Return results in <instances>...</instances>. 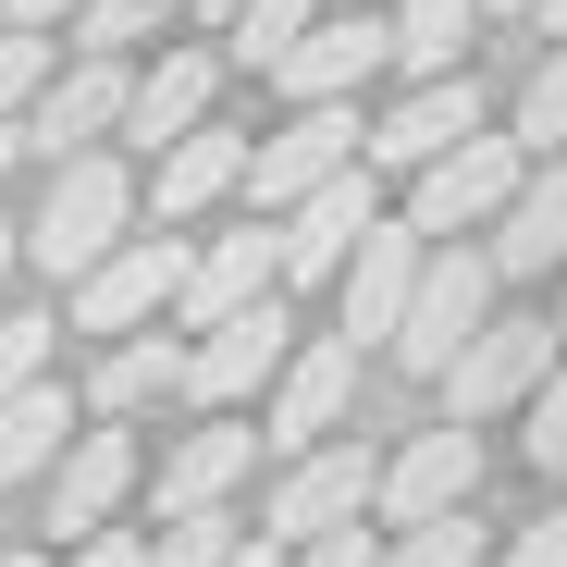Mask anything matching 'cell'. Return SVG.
Returning <instances> with one entry per match:
<instances>
[{
	"instance_id": "cell-22",
	"label": "cell",
	"mask_w": 567,
	"mask_h": 567,
	"mask_svg": "<svg viewBox=\"0 0 567 567\" xmlns=\"http://www.w3.org/2000/svg\"><path fill=\"white\" fill-rule=\"evenodd\" d=\"M74 395L62 383H38V395H0V494H13V482H38V468H62L74 444Z\"/></svg>"
},
{
	"instance_id": "cell-11",
	"label": "cell",
	"mask_w": 567,
	"mask_h": 567,
	"mask_svg": "<svg viewBox=\"0 0 567 567\" xmlns=\"http://www.w3.org/2000/svg\"><path fill=\"white\" fill-rule=\"evenodd\" d=\"M346 395H358V346H346V333L297 346V358H284V383H271V408H259V444H284V456H321V432L346 420Z\"/></svg>"
},
{
	"instance_id": "cell-8",
	"label": "cell",
	"mask_w": 567,
	"mask_h": 567,
	"mask_svg": "<svg viewBox=\"0 0 567 567\" xmlns=\"http://www.w3.org/2000/svg\"><path fill=\"white\" fill-rule=\"evenodd\" d=\"M185 259L198 247H173V235H148V247H124V259H100L74 284V333H112V346H136L173 297H185Z\"/></svg>"
},
{
	"instance_id": "cell-16",
	"label": "cell",
	"mask_w": 567,
	"mask_h": 567,
	"mask_svg": "<svg viewBox=\"0 0 567 567\" xmlns=\"http://www.w3.org/2000/svg\"><path fill=\"white\" fill-rule=\"evenodd\" d=\"M468 136H482V100H468V74H456V86H408V100L370 124V161H383V173H432Z\"/></svg>"
},
{
	"instance_id": "cell-21",
	"label": "cell",
	"mask_w": 567,
	"mask_h": 567,
	"mask_svg": "<svg viewBox=\"0 0 567 567\" xmlns=\"http://www.w3.org/2000/svg\"><path fill=\"white\" fill-rule=\"evenodd\" d=\"M247 136H223V124H198L185 148H161V223H185V210H210V198H235L247 185Z\"/></svg>"
},
{
	"instance_id": "cell-6",
	"label": "cell",
	"mask_w": 567,
	"mask_h": 567,
	"mask_svg": "<svg viewBox=\"0 0 567 567\" xmlns=\"http://www.w3.org/2000/svg\"><path fill=\"white\" fill-rule=\"evenodd\" d=\"M284 358H297V321L259 297L247 321H223V333H198V346H185V395H198L210 420H235L247 395H271V383H284Z\"/></svg>"
},
{
	"instance_id": "cell-40",
	"label": "cell",
	"mask_w": 567,
	"mask_h": 567,
	"mask_svg": "<svg viewBox=\"0 0 567 567\" xmlns=\"http://www.w3.org/2000/svg\"><path fill=\"white\" fill-rule=\"evenodd\" d=\"M13 148H25V124H13V136H0V173H13Z\"/></svg>"
},
{
	"instance_id": "cell-13",
	"label": "cell",
	"mask_w": 567,
	"mask_h": 567,
	"mask_svg": "<svg viewBox=\"0 0 567 567\" xmlns=\"http://www.w3.org/2000/svg\"><path fill=\"white\" fill-rule=\"evenodd\" d=\"M370 235H383V210H370V161H358V173H333V185H321V198H297V210H284V284L346 271Z\"/></svg>"
},
{
	"instance_id": "cell-7",
	"label": "cell",
	"mask_w": 567,
	"mask_h": 567,
	"mask_svg": "<svg viewBox=\"0 0 567 567\" xmlns=\"http://www.w3.org/2000/svg\"><path fill=\"white\" fill-rule=\"evenodd\" d=\"M370 494H383V468H370L358 444H321V456H297V468H284V494H271V543L284 555H309V543H333V530H358V506Z\"/></svg>"
},
{
	"instance_id": "cell-41",
	"label": "cell",
	"mask_w": 567,
	"mask_h": 567,
	"mask_svg": "<svg viewBox=\"0 0 567 567\" xmlns=\"http://www.w3.org/2000/svg\"><path fill=\"white\" fill-rule=\"evenodd\" d=\"M0 567H50V555H0Z\"/></svg>"
},
{
	"instance_id": "cell-28",
	"label": "cell",
	"mask_w": 567,
	"mask_h": 567,
	"mask_svg": "<svg viewBox=\"0 0 567 567\" xmlns=\"http://www.w3.org/2000/svg\"><path fill=\"white\" fill-rule=\"evenodd\" d=\"M50 74H62V62H50V38H13V25H0V136H13V124L50 100Z\"/></svg>"
},
{
	"instance_id": "cell-19",
	"label": "cell",
	"mask_w": 567,
	"mask_h": 567,
	"mask_svg": "<svg viewBox=\"0 0 567 567\" xmlns=\"http://www.w3.org/2000/svg\"><path fill=\"white\" fill-rule=\"evenodd\" d=\"M210 86H223L210 50H161V62L136 74V100H124V136H136V148H185V136L210 124Z\"/></svg>"
},
{
	"instance_id": "cell-12",
	"label": "cell",
	"mask_w": 567,
	"mask_h": 567,
	"mask_svg": "<svg viewBox=\"0 0 567 567\" xmlns=\"http://www.w3.org/2000/svg\"><path fill=\"white\" fill-rule=\"evenodd\" d=\"M124 100H136L124 62H74V74H50V100L25 112V148H50V173L62 161H100V136H124Z\"/></svg>"
},
{
	"instance_id": "cell-34",
	"label": "cell",
	"mask_w": 567,
	"mask_h": 567,
	"mask_svg": "<svg viewBox=\"0 0 567 567\" xmlns=\"http://www.w3.org/2000/svg\"><path fill=\"white\" fill-rule=\"evenodd\" d=\"M86 13V0H0V25H13V38H50V25H74Z\"/></svg>"
},
{
	"instance_id": "cell-29",
	"label": "cell",
	"mask_w": 567,
	"mask_h": 567,
	"mask_svg": "<svg viewBox=\"0 0 567 567\" xmlns=\"http://www.w3.org/2000/svg\"><path fill=\"white\" fill-rule=\"evenodd\" d=\"M235 543H247V530H235V518H223V506H210V518H173V530H161V543H148V567H223V555H235Z\"/></svg>"
},
{
	"instance_id": "cell-37",
	"label": "cell",
	"mask_w": 567,
	"mask_h": 567,
	"mask_svg": "<svg viewBox=\"0 0 567 567\" xmlns=\"http://www.w3.org/2000/svg\"><path fill=\"white\" fill-rule=\"evenodd\" d=\"M223 567H297V555H284V543H271V530H247V543H235V555H223Z\"/></svg>"
},
{
	"instance_id": "cell-32",
	"label": "cell",
	"mask_w": 567,
	"mask_h": 567,
	"mask_svg": "<svg viewBox=\"0 0 567 567\" xmlns=\"http://www.w3.org/2000/svg\"><path fill=\"white\" fill-rule=\"evenodd\" d=\"M530 456H543V468H567V358H555V383L530 395Z\"/></svg>"
},
{
	"instance_id": "cell-15",
	"label": "cell",
	"mask_w": 567,
	"mask_h": 567,
	"mask_svg": "<svg viewBox=\"0 0 567 567\" xmlns=\"http://www.w3.org/2000/svg\"><path fill=\"white\" fill-rule=\"evenodd\" d=\"M124 494H136V432H74V456L50 468V530L62 543H100Z\"/></svg>"
},
{
	"instance_id": "cell-10",
	"label": "cell",
	"mask_w": 567,
	"mask_h": 567,
	"mask_svg": "<svg viewBox=\"0 0 567 567\" xmlns=\"http://www.w3.org/2000/svg\"><path fill=\"white\" fill-rule=\"evenodd\" d=\"M383 62H395V25H383V13H321L297 50H284V100H297V112H333V100H358Z\"/></svg>"
},
{
	"instance_id": "cell-24",
	"label": "cell",
	"mask_w": 567,
	"mask_h": 567,
	"mask_svg": "<svg viewBox=\"0 0 567 567\" xmlns=\"http://www.w3.org/2000/svg\"><path fill=\"white\" fill-rule=\"evenodd\" d=\"M173 383H185V346H173V333H136V346H112V358H100V383H86V395H100L112 420H136V408H148V395H173Z\"/></svg>"
},
{
	"instance_id": "cell-26",
	"label": "cell",
	"mask_w": 567,
	"mask_h": 567,
	"mask_svg": "<svg viewBox=\"0 0 567 567\" xmlns=\"http://www.w3.org/2000/svg\"><path fill=\"white\" fill-rule=\"evenodd\" d=\"M62 321L50 309H0V395H38V383H62Z\"/></svg>"
},
{
	"instance_id": "cell-20",
	"label": "cell",
	"mask_w": 567,
	"mask_h": 567,
	"mask_svg": "<svg viewBox=\"0 0 567 567\" xmlns=\"http://www.w3.org/2000/svg\"><path fill=\"white\" fill-rule=\"evenodd\" d=\"M567 259V161H543L530 185H518V198H506V223H494V271H555Z\"/></svg>"
},
{
	"instance_id": "cell-42",
	"label": "cell",
	"mask_w": 567,
	"mask_h": 567,
	"mask_svg": "<svg viewBox=\"0 0 567 567\" xmlns=\"http://www.w3.org/2000/svg\"><path fill=\"white\" fill-rule=\"evenodd\" d=\"M555 50H567V0H555Z\"/></svg>"
},
{
	"instance_id": "cell-36",
	"label": "cell",
	"mask_w": 567,
	"mask_h": 567,
	"mask_svg": "<svg viewBox=\"0 0 567 567\" xmlns=\"http://www.w3.org/2000/svg\"><path fill=\"white\" fill-rule=\"evenodd\" d=\"M297 567H383V555H370V530H333V543H309Z\"/></svg>"
},
{
	"instance_id": "cell-33",
	"label": "cell",
	"mask_w": 567,
	"mask_h": 567,
	"mask_svg": "<svg viewBox=\"0 0 567 567\" xmlns=\"http://www.w3.org/2000/svg\"><path fill=\"white\" fill-rule=\"evenodd\" d=\"M506 567H567V506H555V518H530V530L506 543Z\"/></svg>"
},
{
	"instance_id": "cell-5",
	"label": "cell",
	"mask_w": 567,
	"mask_h": 567,
	"mask_svg": "<svg viewBox=\"0 0 567 567\" xmlns=\"http://www.w3.org/2000/svg\"><path fill=\"white\" fill-rule=\"evenodd\" d=\"M530 185V148L518 136H468L456 161L420 173V198H408V235H468V223H506V198Z\"/></svg>"
},
{
	"instance_id": "cell-9",
	"label": "cell",
	"mask_w": 567,
	"mask_h": 567,
	"mask_svg": "<svg viewBox=\"0 0 567 567\" xmlns=\"http://www.w3.org/2000/svg\"><path fill=\"white\" fill-rule=\"evenodd\" d=\"M284 284V235L271 223H235V235H210L198 259H185V297H173V321L185 333H223V321H247L259 297Z\"/></svg>"
},
{
	"instance_id": "cell-35",
	"label": "cell",
	"mask_w": 567,
	"mask_h": 567,
	"mask_svg": "<svg viewBox=\"0 0 567 567\" xmlns=\"http://www.w3.org/2000/svg\"><path fill=\"white\" fill-rule=\"evenodd\" d=\"M62 567H148V543H136V530H100V543H74Z\"/></svg>"
},
{
	"instance_id": "cell-39",
	"label": "cell",
	"mask_w": 567,
	"mask_h": 567,
	"mask_svg": "<svg viewBox=\"0 0 567 567\" xmlns=\"http://www.w3.org/2000/svg\"><path fill=\"white\" fill-rule=\"evenodd\" d=\"M198 13H223V25H235V13H247V0H198Z\"/></svg>"
},
{
	"instance_id": "cell-18",
	"label": "cell",
	"mask_w": 567,
	"mask_h": 567,
	"mask_svg": "<svg viewBox=\"0 0 567 567\" xmlns=\"http://www.w3.org/2000/svg\"><path fill=\"white\" fill-rule=\"evenodd\" d=\"M247 468H259V420H210V432H185V444L161 456V518H210Z\"/></svg>"
},
{
	"instance_id": "cell-2",
	"label": "cell",
	"mask_w": 567,
	"mask_h": 567,
	"mask_svg": "<svg viewBox=\"0 0 567 567\" xmlns=\"http://www.w3.org/2000/svg\"><path fill=\"white\" fill-rule=\"evenodd\" d=\"M482 309H494V247H432L420 259V297L395 321V358L408 370H456L482 346Z\"/></svg>"
},
{
	"instance_id": "cell-4",
	"label": "cell",
	"mask_w": 567,
	"mask_h": 567,
	"mask_svg": "<svg viewBox=\"0 0 567 567\" xmlns=\"http://www.w3.org/2000/svg\"><path fill=\"white\" fill-rule=\"evenodd\" d=\"M543 383H555V321H482V346L444 370V395H456L444 420H456V432H482L494 408H530Z\"/></svg>"
},
{
	"instance_id": "cell-17",
	"label": "cell",
	"mask_w": 567,
	"mask_h": 567,
	"mask_svg": "<svg viewBox=\"0 0 567 567\" xmlns=\"http://www.w3.org/2000/svg\"><path fill=\"white\" fill-rule=\"evenodd\" d=\"M420 235L408 223H383L358 259H346V346H395V321H408V297H420Z\"/></svg>"
},
{
	"instance_id": "cell-1",
	"label": "cell",
	"mask_w": 567,
	"mask_h": 567,
	"mask_svg": "<svg viewBox=\"0 0 567 567\" xmlns=\"http://www.w3.org/2000/svg\"><path fill=\"white\" fill-rule=\"evenodd\" d=\"M124 223H136L124 161H62V173H50V198H38V223H25V259L62 271V284H86L100 259H124Z\"/></svg>"
},
{
	"instance_id": "cell-38",
	"label": "cell",
	"mask_w": 567,
	"mask_h": 567,
	"mask_svg": "<svg viewBox=\"0 0 567 567\" xmlns=\"http://www.w3.org/2000/svg\"><path fill=\"white\" fill-rule=\"evenodd\" d=\"M13 259H25V235H13V223H0V284H13Z\"/></svg>"
},
{
	"instance_id": "cell-14",
	"label": "cell",
	"mask_w": 567,
	"mask_h": 567,
	"mask_svg": "<svg viewBox=\"0 0 567 567\" xmlns=\"http://www.w3.org/2000/svg\"><path fill=\"white\" fill-rule=\"evenodd\" d=\"M468 482H482V432H456V420H432L395 468H383V506L408 518V530H432V518H468Z\"/></svg>"
},
{
	"instance_id": "cell-23",
	"label": "cell",
	"mask_w": 567,
	"mask_h": 567,
	"mask_svg": "<svg viewBox=\"0 0 567 567\" xmlns=\"http://www.w3.org/2000/svg\"><path fill=\"white\" fill-rule=\"evenodd\" d=\"M468 13L482 0H395V62L420 86H456V50H468Z\"/></svg>"
},
{
	"instance_id": "cell-27",
	"label": "cell",
	"mask_w": 567,
	"mask_h": 567,
	"mask_svg": "<svg viewBox=\"0 0 567 567\" xmlns=\"http://www.w3.org/2000/svg\"><path fill=\"white\" fill-rule=\"evenodd\" d=\"M309 25H321V0H247V13H235V62H247V74H259V62L284 74V50H297Z\"/></svg>"
},
{
	"instance_id": "cell-31",
	"label": "cell",
	"mask_w": 567,
	"mask_h": 567,
	"mask_svg": "<svg viewBox=\"0 0 567 567\" xmlns=\"http://www.w3.org/2000/svg\"><path fill=\"white\" fill-rule=\"evenodd\" d=\"M555 136H567V50L530 74V100H518V148H555Z\"/></svg>"
},
{
	"instance_id": "cell-3",
	"label": "cell",
	"mask_w": 567,
	"mask_h": 567,
	"mask_svg": "<svg viewBox=\"0 0 567 567\" xmlns=\"http://www.w3.org/2000/svg\"><path fill=\"white\" fill-rule=\"evenodd\" d=\"M370 161V124H358V100H333V112H297L284 136H259V161H247V198L259 210H297V198H321L333 173H358Z\"/></svg>"
},
{
	"instance_id": "cell-25",
	"label": "cell",
	"mask_w": 567,
	"mask_h": 567,
	"mask_svg": "<svg viewBox=\"0 0 567 567\" xmlns=\"http://www.w3.org/2000/svg\"><path fill=\"white\" fill-rule=\"evenodd\" d=\"M185 13V0H86V13H74V62H124L148 25H173Z\"/></svg>"
},
{
	"instance_id": "cell-30",
	"label": "cell",
	"mask_w": 567,
	"mask_h": 567,
	"mask_svg": "<svg viewBox=\"0 0 567 567\" xmlns=\"http://www.w3.org/2000/svg\"><path fill=\"white\" fill-rule=\"evenodd\" d=\"M383 567H482V530H468V518H432V530H408Z\"/></svg>"
}]
</instances>
